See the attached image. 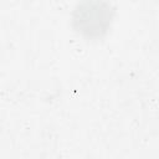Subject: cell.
Wrapping results in <instances>:
<instances>
[{"label":"cell","instance_id":"6da1fadb","mask_svg":"<svg viewBox=\"0 0 159 159\" xmlns=\"http://www.w3.org/2000/svg\"><path fill=\"white\" fill-rule=\"evenodd\" d=\"M75 14V22L78 24V29L89 35H98L106 30L112 19L109 5L101 0H84L78 5Z\"/></svg>","mask_w":159,"mask_h":159}]
</instances>
